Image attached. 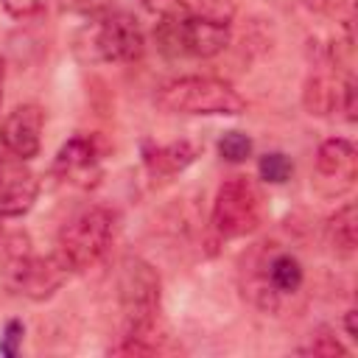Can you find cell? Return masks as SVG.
Masks as SVG:
<instances>
[{"mask_svg": "<svg viewBox=\"0 0 358 358\" xmlns=\"http://www.w3.org/2000/svg\"><path fill=\"white\" fill-rule=\"evenodd\" d=\"M316 173L322 182H330L336 193L352 187L358 173V154L355 145L344 137H330L316 148Z\"/></svg>", "mask_w": 358, "mask_h": 358, "instance_id": "8fae6325", "label": "cell"}, {"mask_svg": "<svg viewBox=\"0 0 358 358\" xmlns=\"http://www.w3.org/2000/svg\"><path fill=\"white\" fill-rule=\"evenodd\" d=\"M115 238V213L101 204H90L78 210L56 238V257L67 271H84L95 266Z\"/></svg>", "mask_w": 358, "mask_h": 358, "instance_id": "7a4b0ae2", "label": "cell"}, {"mask_svg": "<svg viewBox=\"0 0 358 358\" xmlns=\"http://www.w3.org/2000/svg\"><path fill=\"white\" fill-rule=\"evenodd\" d=\"M199 157V145L190 140H173L168 145H145L143 162L151 176H173L182 173L193 159Z\"/></svg>", "mask_w": 358, "mask_h": 358, "instance_id": "7c38bea8", "label": "cell"}, {"mask_svg": "<svg viewBox=\"0 0 358 358\" xmlns=\"http://www.w3.org/2000/svg\"><path fill=\"white\" fill-rule=\"evenodd\" d=\"M218 154L227 162H246L252 154V137L243 131H224L218 140Z\"/></svg>", "mask_w": 358, "mask_h": 358, "instance_id": "e0dca14e", "label": "cell"}, {"mask_svg": "<svg viewBox=\"0 0 358 358\" xmlns=\"http://www.w3.org/2000/svg\"><path fill=\"white\" fill-rule=\"evenodd\" d=\"M3 8L6 14L17 17V20H28V17H36L48 8V0H3Z\"/></svg>", "mask_w": 358, "mask_h": 358, "instance_id": "44dd1931", "label": "cell"}, {"mask_svg": "<svg viewBox=\"0 0 358 358\" xmlns=\"http://www.w3.org/2000/svg\"><path fill=\"white\" fill-rule=\"evenodd\" d=\"M42 126H45L42 109L36 103H22V106L11 109L6 115V120L0 123V143L11 157L31 159L39 154Z\"/></svg>", "mask_w": 358, "mask_h": 358, "instance_id": "30bf717a", "label": "cell"}, {"mask_svg": "<svg viewBox=\"0 0 358 358\" xmlns=\"http://www.w3.org/2000/svg\"><path fill=\"white\" fill-rule=\"evenodd\" d=\"M39 196V179L20 157H0V218L25 215Z\"/></svg>", "mask_w": 358, "mask_h": 358, "instance_id": "9c48e42d", "label": "cell"}, {"mask_svg": "<svg viewBox=\"0 0 358 358\" xmlns=\"http://www.w3.org/2000/svg\"><path fill=\"white\" fill-rule=\"evenodd\" d=\"M140 3H143L148 11H157L159 17H162V14H173V11H176V0H140Z\"/></svg>", "mask_w": 358, "mask_h": 358, "instance_id": "603a6c76", "label": "cell"}, {"mask_svg": "<svg viewBox=\"0 0 358 358\" xmlns=\"http://www.w3.org/2000/svg\"><path fill=\"white\" fill-rule=\"evenodd\" d=\"M154 103L171 115H241L246 109L241 92L213 76H182L165 81L154 92Z\"/></svg>", "mask_w": 358, "mask_h": 358, "instance_id": "6da1fadb", "label": "cell"}, {"mask_svg": "<svg viewBox=\"0 0 358 358\" xmlns=\"http://www.w3.org/2000/svg\"><path fill=\"white\" fill-rule=\"evenodd\" d=\"M109 3L112 0H59V8L67 11V14H76V17H101L109 11Z\"/></svg>", "mask_w": 358, "mask_h": 358, "instance_id": "ac0fdd59", "label": "cell"}, {"mask_svg": "<svg viewBox=\"0 0 358 358\" xmlns=\"http://www.w3.org/2000/svg\"><path fill=\"white\" fill-rule=\"evenodd\" d=\"M263 204L249 176H229L215 190L213 227L221 238H246L260 227Z\"/></svg>", "mask_w": 358, "mask_h": 358, "instance_id": "8992f818", "label": "cell"}, {"mask_svg": "<svg viewBox=\"0 0 358 358\" xmlns=\"http://www.w3.org/2000/svg\"><path fill=\"white\" fill-rule=\"evenodd\" d=\"M327 238H330L336 252H341V255H352L355 252V246H358V213H355V204H344L330 215Z\"/></svg>", "mask_w": 358, "mask_h": 358, "instance_id": "5bb4252c", "label": "cell"}, {"mask_svg": "<svg viewBox=\"0 0 358 358\" xmlns=\"http://www.w3.org/2000/svg\"><path fill=\"white\" fill-rule=\"evenodd\" d=\"M257 171H260L263 182H268V185H282V182L291 179V173H294V162H291L282 151H268V154L260 157Z\"/></svg>", "mask_w": 358, "mask_h": 358, "instance_id": "2e32d148", "label": "cell"}, {"mask_svg": "<svg viewBox=\"0 0 358 358\" xmlns=\"http://www.w3.org/2000/svg\"><path fill=\"white\" fill-rule=\"evenodd\" d=\"M159 274L140 257H126L117 271V302L123 313V338H148L159 310Z\"/></svg>", "mask_w": 358, "mask_h": 358, "instance_id": "3957f363", "label": "cell"}, {"mask_svg": "<svg viewBox=\"0 0 358 358\" xmlns=\"http://www.w3.org/2000/svg\"><path fill=\"white\" fill-rule=\"evenodd\" d=\"M302 103H305V109L310 115L324 117V115H330L338 106V90H336V84L330 78L310 76L305 81V90H302Z\"/></svg>", "mask_w": 358, "mask_h": 358, "instance_id": "9a60e30c", "label": "cell"}, {"mask_svg": "<svg viewBox=\"0 0 358 358\" xmlns=\"http://www.w3.org/2000/svg\"><path fill=\"white\" fill-rule=\"evenodd\" d=\"M3 257H6L3 260L6 282L17 294H22L28 299H36V302L53 296L62 288L64 277H67V268L56 257V252L48 255V257L34 255L28 249V238L25 235H17V243H6Z\"/></svg>", "mask_w": 358, "mask_h": 358, "instance_id": "5b68a950", "label": "cell"}, {"mask_svg": "<svg viewBox=\"0 0 358 358\" xmlns=\"http://www.w3.org/2000/svg\"><path fill=\"white\" fill-rule=\"evenodd\" d=\"M22 333H25V327H22V322H20V319H11V322H6V327H3V336H0V352H3L6 358H14V355L20 352V344H22Z\"/></svg>", "mask_w": 358, "mask_h": 358, "instance_id": "ffe728a7", "label": "cell"}, {"mask_svg": "<svg viewBox=\"0 0 358 358\" xmlns=\"http://www.w3.org/2000/svg\"><path fill=\"white\" fill-rule=\"evenodd\" d=\"M3 78H6V62L0 59V103H3Z\"/></svg>", "mask_w": 358, "mask_h": 358, "instance_id": "d4e9b609", "label": "cell"}, {"mask_svg": "<svg viewBox=\"0 0 358 358\" xmlns=\"http://www.w3.org/2000/svg\"><path fill=\"white\" fill-rule=\"evenodd\" d=\"M263 280H266L268 294H277V296L294 294V291L302 285V280H305V268H302V263H299L291 252H277V255H271V260L266 263Z\"/></svg>", "mask_w": 358, "mask_h": 358, "instance_id": "4fadbf2b", "label": "cell"}, {"mask_svg": "<svg viewBox=\"0 0 358 358\" xmlns=\"http://www.w3.org/2000/svg\"><path fill=\"white\" fill-rule=\"evenodd\" d=\"M299 352H310V355H347V347H344L336 336H330L327 330H322V333L313 336L310 344L302 347Z\"/></svg>", "mask_w": 358, "mask_h": 358, "instance_id": "d6986e66", "label": "cell"}, {"mask_svg": "<svg viewBox=\"0 0 358 358\" xmlns=\"http://www.w3.org/2000/svg\"><path fill=\"white\" fill-rule=\"evenodd\" d=\"M338 92H341L344 115H347V120L352 123V120H355V81H352V78H347V81H344V87H341Z\"/></svg>", "mask_w": 358, "mask_h": 358, "instance_id": "7402d4cb", "label": "cell"}, {"mask_svg": "<svg viewBox=\"0 0 358 358\" xmlns=\"http://www.w3.org/2000/svg\"><path fill=\"white\" fill-rule=\"evenodd\" d=\"M355 308H350L347 313H344V327H347V336L352 338V341H358V330H355Z\"/></svg>", "mask_w": 358, "mask_h": 358, "instance_id": "cb8c5ba5", "label": "cell"}, {"mask_svg": "<svg viewBox=\"0 0 358 358\" xmlns=\"http://www.w3.org/2000/svg\"><path fill=\"white\" fill-rule=\"evenodd\" d=\"M101 145L92 134H76L70 137L56 159H53V176H59L62 182L73 185V187H95L103 168H101Z\"/></svg>", "mask_w": 358, "mask_h": 358, "instance_id": "ba28073f", "label": "cell"}, {"mask_svg": "<svg viewBox=\"0 0 358 358\" xmlns=\"http://www.w3.org/2000/svg\"><path fill=\"white\" fill-rule=\"evenodd\" d=\"M229 22L179 11L162 14V22L157 25V42L171 56L210 59L229 45Z\"/></svg>", "mask_w": 358, "mask_h": 358, "instance_id": "277c9868", "label": "cell"}, {"mask_svg": "<svg viewBox=\"0 0 358 358\" xmlns=\"http://www.w3.org/2000/svg\"><path fill=\"white\" fill-rule=\"evenodd\" d=\"M87 50L98 62H134L145 50V36L131 14L106 11L87 31Z\"/></svg>", "mask_w": 358, "mask_h": 358, "instance_id": "52a82bcc", "label": "cell"}]
</instances>
